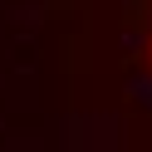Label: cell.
<instances>
[{"label":"cell","instance_id":"6da1fadb","mask_svg":"<svg viewBox=\"0 0 152 152\" xmlns=\"http://www.w3.org/2000/svg\"><path fill=\"white\" fill-rule=\"evenodd\" d=\"M137 59L147 64V74H152V0H147V15H142V44H137Z\"/></svg>","mask_w":152,"mask_h":152}]
</instances>
